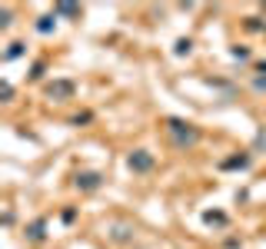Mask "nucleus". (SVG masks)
<instances>
[{"instance_id": "obj_1", "label": "nucleus", "mask_w": 266, "mask_h": 249, "mask_svg": "<svg viewBox=\"0 0 266 249\" xmlns=\"http://www.w3.org/2000/svg\"><path fill=\"white\" fill-rule=\"evenodd\" d=\"M150 163H153V160H150L147 153H136V156H130V166H133V170H150Z\"/></svg>"}, {"instance_id": "obj_2", "label": "nucleus", "mask_w": 266, "mask_h": 249, "mask_svg": "<svg viewBox=\"0 0 266 249\" xmlns=\"http://www.w3.org/2000/svg\"><path fill=\"white\" fill-rule=\"evenodd\" d=\"M76 183H80V186H87V190H94L96 183H100V176H94V173H87V176H80Z\"/></svg>"}, {"instance_id": "obj_3", "label": "nucleus", "mask_w": 266, "mask_h": 249, "mask_svg": "<svg viewBox=\"0 0 266 249\" xmlns=\"http://www.w3.org/2000/svg\"><path fill=\"white\" fill-rule=\"evenodd\" d=\"M70 90H74L70 83H57V87H50V93H57V96H67Z\"/></svg>"}]
</instances>
